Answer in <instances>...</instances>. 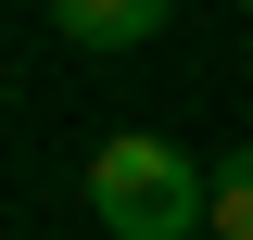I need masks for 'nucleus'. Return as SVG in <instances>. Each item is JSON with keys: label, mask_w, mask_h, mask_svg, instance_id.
<instances>
[{"label": "nucleus", "mask_w": 253, "mask_h": 240, "mask_svg": "<svg viewBox=\"0 0 253 240\" xmlns=\"http://www.w3.org/2000/svg\"><path fill=\"white\" fill-rule=\"evenodd\" d=\"M89 215L101 240H190V228H215V164H190L152 126H114L89 152Z\"/></svg>", "instance_id": "nucleus-1"}, {"label": "nucleus", "mask_w": 253, "mask_h": 240, "mask_svg": "<svg viewBox=\"0 0 253 240\" xmlns=\"http://www.w3.org/2000/svg\"><path fill=\"white\" fill-rule=\"evenodd\" d=\"M51 13H63V38H76V51H139V38L177 26V0H51Z\"/></svg>", "instance_id": "nucleus-2"}, {"label": "nucleus", "mask_w": 253, "mask_h": 240, "mask_svg": "<svg viewBox=\"0 0 253 240\" xmlns=\"http://www.w3.org/2000/svg\"><path fill=\"white\" fill-rule=\"evenodd\" d=\"M215 240H253V139L215 152Z\"/></svg>", "instance_id": "nucleus-3"}, {"label": "nucleus", "mask_w": 253, "mask_h": 240, "mask_svg": "<svg viewBox=\"0 0 253 240\" xmlns=\"http://www.w3.org/2000/svg\"><path fill=\"white\" fill-rule=\"evenodd\" d=\"M241 13H253V0H241Z\"/></svg>", "instance_id": "nucleus-4"}]
</instances>
